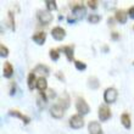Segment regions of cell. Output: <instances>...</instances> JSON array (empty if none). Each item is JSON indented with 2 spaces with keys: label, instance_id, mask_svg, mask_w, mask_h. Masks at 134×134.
Listing matches in <instances>:
<instances>
[{
  "label": "cell",
  "instance_id": "obj_1",
  "mask_svg": "<svg viewBox=\"0 0 134 134\" xmlns=\"http://www.w3.org/2000/svg\"><path fill=\"white\" fill-rule=\"evenodd\" d=\"M87 14V10H85V7L83 5H76L73 7V10H72V14L68 15V17H67V21L68 23H74L76 21H79L82 18L85 16Z\"/></svg>",
  "mask_w": 134,
  "mask_h": 134
},
{
  "label": "cell",
  "instance_id": "obj_2",
  "mask_svg": "<svg viewBox=\"0 0 134 134\" xmlns=\"http://www.w3.org/2000/svg\"><path fill=\"white\" fill-rule=\"evenodd\" d=\"M117 95L118 94H117V90L115 88H107L104 93V100L106 104H112L116 101Z\"/></svg>",
  "mask_w": 134,
  "mask_h": 134
},
{
  "label": "cell",
  "instance_id": "obj_3",
  "mask_svg": "<svg viewBox=\"0 0 134 134\" xmlns=\"http://www.w3.org/2000/svg\"><path fill=\"white\" fill-rule=\"evenodd\" d=\"M76 109H77L79 115H87V113H89V105L82 98H78L77 101H76Z\"/></svg>",
  "mask_w": 134,
  "mask_h": 134
},
{
  "label": "cell",
  "instance_id": "obj_4",
  "mask_svg": "<svg viewBox=\"0 0 134 134\" xmlns=\"http://www.w3.org/2000/svg\"><path fill=\"white\" fill-rule=\"evenodd\" d=\"M70 126L74 129H79L84 126V121H83V117L81 115H74L70 118Z\"/></svg>",
  "mask_w": 134,
  "mask_h": 134
},
{
  "label": "cell",
  "instance_id": "obj_5",
  "mask_svg": "<svg viewBox=\"0 0 134 134\" xmlns=\"http://www.w3.org/2000/svg\"><path fill=\"white\" fill-rule=\"evenodd\" d=\"M38 18L40 21V23L48 25V23H50L53 21V15L50 14V11H40L38 14Z\"/></svg>",
  "mask_w": 134,
  "mask_h": 134
},
{
  "label": "cell",
  "instance_id": "obj_6",
  "mask_svg": "<svg viewBox=\"0 0 134 134\" xmlns=\"http://www.w3.org/2000/svg\"><path fill=\"white\" fill-rule=\"evenodd\" d=\"M98 115H99L100 121H107L110 117H111V111H110V109L106 105H101L99 107Z\"/></svg>",
  "mask_w": 134,
  "mask_h": 134
},
{
  "label": "cell",
  "instance_id": "obj_7",
  "mask_svg": "<svg viewBox=\"0 0 134 134\" xmlns=\"http://www.w3.org/2000/svg\"><path fill=\"white\" fill-rule=\"evenodd\" d=\"M50 113L51 116L55 117V118H62L65 115V109L61 107L60 105H54L51 109H50Z\"/></svg>",
  "mask_w": 134,
  "mask_h": 134
},
{
  "label": "cell",
  "instance_id": "obj_8",
  "mask_svg": "<svg viewBox=\"0 0 134 134\" xmlns=\"http://www.w3.org/2000/svg\"><path fill=\"white\" fill-rule=\"evenodd\" d=\"M51 35H53V38L55 40H62V39L66 37V32H65L64 28H61V27H55L53 28L51 31Z\"/></svg>",
  "mask_w": 134,
  "mask_h": 134
},
{
  "label": "cell",
  "instance_id": "obj_9",
  "mask_svg": "<svg viewBox=\"0 0 134 134\" xmlns=\"http://www.w3.org/2000/svg\"><path fill=\"white\" fill-rule=\"evenodd\" d=\"M88 131L90 134H104L101 129V126L98 122H90L88 124Z\"/></svg>",
  "mask_w": 134,
  "mask_h": 134
},
{
  "label": "cell",
  "instance_id": "obj_10",
  "mask_svg": "<svg viewBox=\"0 0 134 134\" xmlns=\"http://www.w3.org/2000/svg\"><path fill=\"white\" fill-rule=\"evenodd\" d=\"M10 116H14V117H17V118H20V120H22L23 122H25L26 124H28L29 122H31V118H29L28 116H26V115H23V113H21L20 111H16V110H11L10 112Z\"/></svg>",
  "mask_w": 134,
  "mask_h": 134
},
{
  "label": "cell",
  "instance_id": "obj_11",
  "mask_svg": "<svg viewBox=\"0 0 134 134\" xmlns=\"http://www.w3.org/2000/svg\"><path fill=\"white\" fill-rule=\"evenodd\" d=\"M32 39L34 40L38 45H43L44 43H45V39H46V34L44 32H38L35 33L34 35L32 37Z\"/></svg>",
  "mask_w": 134,
  "mask_h": 134
},
{
  "label": "cell",
  "instance_id": "obj_12",
  "mask_svg": "<svg viewBox=\"0 0 134 134\" xmlns=\"http://www.w3.org/2000/svg\"><path fill=\"white\" fill-rule=\"evenodd\" d=\"M3 74H4V77H6V78H10L11 76L14 74V68H12V66H11L10 62H6V64L4 65Z\"/></svg>",
  "mask_w": 134,
  "mask_h": 134
},
{
  "label": "cell",
  "instance_id": "obj_13",
  "mask_svg": "<svg viewBox=\"0 0 134 134\" xmlns=\"http://www.w3.org/2000/svg\"><path fill=\"white\" fill-rule=\"evenodd\" d=\"M35 87H37V89H38L39 92H44L48 88V82H46V79L44 77H40V78H38Z\"/></svg>",
  "mask_w": 134,
  "mask_h": 134
},
{
  "label": "cell",
  "instance_id": "obj_14",
  "mask_svg": "<svg viewBox=\"0 0 134 134\" xmlns=\"http://www.w3.org/2000/svg\"><path fill=\"white\" fill-rule=\"evenodd\" d=\"M34 73H39V74H44V76H48L49 74V68L45 66V65H38V66L34 68L33 71Z\"/></svg>",
  "mask_w": 134,
  "mask_h": 134
},
{
  "label": "cell",
  "instance_id": "obj_15",
  "mask_svg": "<svg viewBox=\"0 0 134 134\" xmlns=\"http://www.w3.org/2000/svg\"><path fill=\"white\" fill-rule=\"evenodd\" d=\"M121 122H122V124L124 126V128H127V129H129L132 126L131 123V117H129V115L128 113H123L122 116H121Z\"/></svg>",
  "mask_w": 134,
  "mask_h": 134
},
{
  "label": "cell",
  "instance_id": "obj_16",
  "mask_svg": "<svg viewBox=\"0 0 134 134\" xmlns=\"http://www.w3.org/2000/svg\"><path fill=\"white\" fill-rule=\"evenodd\" d=\"M37 78H35V74H34V72H32V73H29V76H28V88L31 89V90H33L34 89V87L37 85Z\"/></svg>",
  "mask_w": 134,
  "mask_h": 134
},
{
  "label": "cell",
  "instance_id": "obj_17",
  "mask_svg": "<svg viewBox=\"0 0 134 134\" xmlns=\"http://www.w3.org/2000/svg\"><path fill=\"white\" fill-rule=\"evenodd\" d=\"M116 20L120 22V23H126V22H127V14H126L123 10L117 11L116 12Z\"/></svg>",
  "mask_w": 134,
  "mask_h": 134
},
{
  "label": "cell",
  "instance_id": "obj_18",
  "mask_svg": "<svg viewBox=\"0 0 134 134\" xmlns=\"http://www.w3.org/2000/svg\"><path fill=\"white\" fill-rule=\"evenodd\" d=\"M64 51H65V54H66V56H67V60H68V61L73 60V55H74V54H73V46H71V45L65 46Z\"/></svg>",
  "mask_w": 134,
  "mask_h": 134
},
{
  "label": "cell",
  "instance_id": "obj_19",
  "mask_svg": "<svg viewBox=\"0 0 134 134\" xmlns=\"http://www.w3.org/2000/svg\"><path fill=\"white\" fill-rule=\"evenodd\" d=\"M88 87L92 89H96L99 87V81L96 77H90L88 79Z\"/></svg>",
  "mask_w": 134,
  "mask_h": 134
},
{
  "label": "cell",
  "instance_id": "obj_20",
  "mask_svg": "<svg viewBox=\"0 0 134 134\" xmlns=\"http://www.w3.org/2000/svg\"><path fill=\"white\" fill-rule=\"evenodd\" d=\"M100 16L99 15H95V14H93V15H90L88 17V21L90 22V23H93V25H96V23H99L100 22Z\"/></svg>",
  "mask_w": 134,
  "mask_h": 134
},
{
  "label": "cell",
  "instance_id": "obj_21",
  "mask_svg": "<svg viewBox=\"0 0 134 134\" xmlns=\"http://www.w3.org/2000/svg\"><path fill=\"white\" fill-rule=\"evenodd\" d=\"M46 7H48V11L56 10V9H57L56 1H55V0H48V1H46Z\"/></svg>",
  "mask_w": 134,
  "mask_h": 134
},
{
  "label": "cell",
  "instance_id": "obj_22",
  "mask_svg": "<svg viewBox=\"0 0 134 134\" xmlns=\"http://www.w3.org/2000/svg\"><path fill=\"white\" fill-rule=\"evenodd\" d=\"M45 104H46L45 95H44L43 93H40V95H39V98H38V106L40 107V109H43V107L45 106Z\"/></svg>",
  "mask_w": 134,
  "mask_h": 134
},
{
  "label": "cell",
  "instance_id": "obj_23",
  "mask_svg": "<svg viewBox=\"0 0 134 134\" xmlns=\"http://www.w3.org/2000/svg\"><path fill=\"white\" fill-rule=\"evenodd\" d=\"M64 95H65V99L64 100L61 99L60 106H61V107H64V109H66V107H68V106H70V99H68L67 94H64Z\"/></svg>",
  "mask_w": 134,
  "mask_h": 134
},
{
  "label": "cell",
  "instance_id": "obj_24",
  "mask_svg": "<svg viewBox=\"0 0 134 134\" xmlns=\"http://www.w3.org/2000/svg\"><path fill=\"white\" fill-rule=\"evenodd\" d=\"M74 66L79 71H84L85 68H87V65H85L84 62H82V61H74Z\"/></svg>",
  "mask_w": 134,
  "mask_h": 134
},
{
  "label": "cell",
  "instance_id": "obj_25",
  "mask_svg": "<svg viewBox=\"0 0 134 134\" xmlns=\"http://www.w3.org/2000/svg\"><path fill=\"white\" fill-rule=\"evenodd\" d=\"M0 55H1V57H6L9 55V50H7L6 46L0 45Z\"/></svg>",
  "mask_w": 134,
  "mask_h": 134
},
{
  "label": "cell",
  "instance_id": "obj_26",
  "mask_svg": "<svg viewBox=\"0 0 134 134\" xmlns=\"http://www.w3.org/2000/svg\"><path fill=\"white\" fill-rule=\"evenodd\" d=\"M50 57L53 59L54 61H57L59 60V53H57V50H50Z\"/></svg>",
  "mask_w": 134,
  "mask_h": 134
},
{
  "label": "cell",
  "instance_id": "obj_27",
  "mask_svg": "<svg viewBox=\"0 0 134 134\" xmlns=\"http://www.w3.org/2000/svg\"><path fill=\"white\" fill-rule=\"evenodd\" d=\"M87 4H88V6L90 9H96L98 7V1H95V0H89Z\"/></svg>",
  "mask_w": 134,
  "mask_h": 134
},
{
  "label": "cell",
  "instance_id": "obj_28",
  "mask_svg": "<svg viewBox=\"0 0 134 134\" xmlns=\"http://www.w3.org/2000/svg\"><path fill=\"white\" fill-rule=\"evenodd\" d=\"M9 20H10L11 28L15 29V20H14V15H12V12H9Z\"/></svg>",
  "mask_w": 134,
  "mask_h": 134
},
{
  "label": "cell",
  "instance_id": "obj_29",
  "mask_svg": "<svg viewBox=\"0 0 134 134\" xmlns=\"http://www.w3.org/2000/svg\"><path fill=\"white\" fill-rule=\"evenodd\" d=\"M17 92H20L17 89V85L16 84H14L12 87H11V92H10V95H12V96H15L16 94H17Z\"/></svg>",
  "mask_w": 134,
  "mask_h": 134
},
{
  "label": "cell",
  "instance_id": "obj_30",
  "mask_svg": "<svg viewBox=\"0 0 134 134\" xmlns=\"http://www.w3.org/2000/svg\"><path fill=\"white\" fill-rule=\"evenodd\" d=\"M128 15H129L132 18H134V6H132L131 9L128 10Z\"/></svg>",
  "mask_w": 134,
  "mask_h": 134
},
{
  "label": "cell",
  "instance_id": "obj_31",
  "mask_svg": "<svg viewBox=\"0 0 134 134\" xmlns=\"http://www.w3.org/2000/svg\"><path fill=\"white\" fill-rule=\"evenodd\" d=\"M112 39H113V40H117V39H118V34H117L116 32L112 33Z\"/></svg>",
  "mask_w": 134,
  "mask_h": 134
},
{
  "label": "cell",
  "instance_id": "obj_32",
  "mask_svg": "<svg viewBox=\"0 0 134 134\" xmlns=\"http://www.w3.org/2000/svg\"><path fill=\"white\" fill-rule=\"evenodd\" d=\"M57 77L60 78V79H62V81H65V77L64 76H61V73H57Z\"/></svg>",
  "mask_w": 134,
  "mask_h": 134
},
{
  "label": "cell",
  "instance_id": "obj_33",
  "mask_svg": "<svg viewBox=\"0 0 134 134\" xmlns=\"http://www.w3.org/2000/svg\"><path fill=\"white\" fill-rule=\"evenodd\" d=\"M107 22H109L110 25H112V22H113V20H112V18H109V20H107Z\"/></svg>",
  "mask_w": 134,
  "mask_h": 134
},
{
  "label": "cell",
  "instance_id": "obj_34",
  "mask_svg": "<svg viewBox=\"0 0 134 134\" xmlns=\"http://www.w3.org/2000/svg\"><path fill=\"white\" fill-rule=\"evenodd\" d=\"M133 29H134V27H133Z\"/></svg>",
  "mask_w": 134,
  "mask_h": 134
},
{
  "label": "cell",
  "instance_id": "obj_35",
  "mask_svg": "<svg viewBox=\"0 0 134 134\" xmlns=\"http://www.w3.org/2000/svg\"><path fill=\"white\" fill-rule=\"evenodd\" d=\"M133 65H134V62H133Z\"/></svg>",
  "mask_w": 134,
  "mask_h": 134
}]
</instances>
